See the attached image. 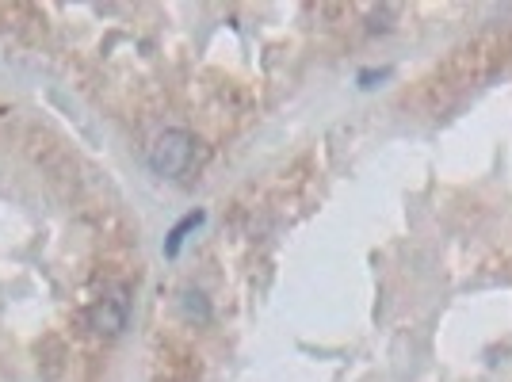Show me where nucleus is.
Instances as JSON below:
<instances>
[{"label": "nucleus", "instance_id": "nucleus-4", "mask_svg": "<svg viewBox=\"0 0 512 382\" xmlns=\"http://www.w3.org/2000/svg\"><path fill=\"white\" fill-rule=\"evenodd\" d=\"M180 314H184L188 321L207 325V321H211V302H207L203 291H184V295H180Z\"/></svg>", "mask_w": 512, "mask_h": 382}, {"label": "nucleus", "instance_id": "nucleus-2", "mask_svg": "<svg viewBox=\"0 0 512 382\" xmlns=\"http://www.w3.org/2000/svg\"><path fill=\"white\" fill-rule=\"evenodd\" d=\"M127 318H130V302H127V291L119 287L111 295L96 298V306L88 310V329L100 333V337H119L127 329Z\"/></svg>", "mask_w": 512, "mask_h": 382}, {"label": "nucleus", "instance_id": "nucleus-1", "mask_svg": "<svg viewBox=\"0 0 512 382\" xmlns=\"http://www.w3.org/2000/svg\"><path fill=\"white\" fill-rule=\"evenodd\" d=\"M192 157H195V138L188 130H165V134H157L150 146V169L157 176H184V172L192 169Z\"/></svg>", "mask_w": 512, "mask_h": 382}, {"label": "nucleus", "instance_id": "nucleus-3", "mask_svg": "<svg viewBox=\"0 0 512 382\" xmlns=\"http://www.w3.org/2000/svg\"><path fill=\"white\" fill-rule=\"evenodd\" d=\"M203 218H207V214H203V211H192V214H188V218H180V222H176V226H172V230H169V237H165V256H176V253H180V245H184V237L192 234L195 226H203Z\"/></svg>", "mask_w": 512, "mask_h": 382}]
</instances>
